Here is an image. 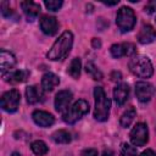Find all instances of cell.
<instances>
[{"mask_svg":"<svg viewBox=\"0 0 156 156\" xmlns=\"http://www.w3.org/2000/svg\"><path fill=\"white\" fill-rule=\"evenodd\" d=\"M72 44H73V34L69 30L63 32L58 37V39L52 44L51 49L49 50L46 55L48 58L51 61H58V60L65 58L71 51Z\"/></svg>","mask_w":156,"mask_h":156,"instance_id":"cell-1","label":"cell"},{"mask_svg":"<svg viewBox=\"0 0 156 156\" xmlns=\"http://www.w3.org/2000/svg\"><path fill=\"white\" fill-rule=\"evenodd\" d=\"M94 98H95V108H94V118L99 122L107 121L110 116V107L111 102L106 96L104 89L101 87H96L94 89Z\"/></svg>","mask_w":156,"mask_h":156,"instance_id":"cell-2","label":"cell"},{"mask_svg":"<svg viewBox=\"0 0 156 156\" xmlns=\"http://www.w3.org/2000/svg\"><path fill=\"white\" fill-rule=\"evenodd\" d=\"M130 72L140 78H150L154 73V67L149 57L143 55H134L129 61Z\"/></svg>","mask_w":156,"mask_h":156,"instance_id":"cell-3","label":"cell"},{"mask_svg":"<svg viewBox=\"0 0 156 156\" xmlns=\"http://www.w3.org/2000/svg\"><path fill=\"white\" fill-rule=\"evenodd\" d=\"M88 112H89V104L85 100L80 99V100L73 102V105H71L68 107V110L62 113V119L67 124H74Z\"/></svg>","mask_w":156,"mask_h":156,"instance_id":"cell-4","label":"cell"},{"mask_svg":"<svg viewBox=\"0 0 156 156\" xmlns=\"http://www.w3.org/2000/svg\"><path fill=\"white\" fill-rule=\"evenodd\" d=\"M116 23H117V27L119 28V30L122 33L130 32L135 26L134 11L127 6L121 7L117 12V16H116Z\"/></svg>","mask_w":156,"mask_h":156,"instance_id":"cell-5","label":"cell"},{"mask_svg":"<svg viewBox=\"0 0 156 156\" xmlns=\"http://www.w3.org/2000/svg\"><path fill=\"white\" fill-rule=\"evenodd\" d=\"M20 101H21L20 91L16 89H11L1 96V108L6 112L12 113V112L17 111Z\"/></svg>","mask_w":156,"mask_h":156,"instance_id":"cell-6","label":"cell"},{"mask_svg":"<svg viewBox=\"0 0 156 156\" xmlns=\"http://www.w3.org/2000/svg\"><path fill=\"white\" fill-rule=\"evenodd\" d=\"M130 141L134 146H143L149 140V130L145 123H136L130 132Z\"/></svg>","mask_w":156,"mask_h":156,"instance_id":"cell-7","label":"cell"},{"mask_svg":"<svg viewBox=\"0 0 156 156\" xmlns=\"http://www.w3.org/2000/svg\"><path fill=\"white\" fill-rule=\"evenodd\" d=\"M155 93V88L152 84L147 82H138L135 84V95L140 102H147L151 100Z\"/></svg>","mask_w":156,"mask_h":156,"instance_id":"cell-8","label":"cell"},{"mask_svg":"<svg viewBox=\"0 0 156 156\" xmlns=\"http://www.w3.org/2000/svg\"><path fill=\"white\" fill-rule=\"evenodd\" d=\"M39 24H40V29L44 34L46 35H54L57 32L58 28V23L56 17L54 16H49V15H43L39 20Z\"/></svg>","mask_w":156,"mask_h":156,"instance_id":"cell-9","label":"cell"},{"mask_svg":"<svg viewBox=\"0 0 156 156\" xmlns=\"http://www.w3.org/2000/svg\"><path fill=\"white\" fill-rule=\"evenodd\" d=\"M72 93L69 90H61L55 96V108L57 112H66L69 107V104L72 101Z\"/></svg>","mask_w":156,"mask_h":156,"instance_id":"cell-10","label":"cell"},{"mask_svg":"<svg viewBox=\"0 0 156 156\" xmlns=\"http://www.w3.org/2000/svg\"><path fill=\"white\" fill-rule=\"evenodd\" d=\"M32 118H33L35 124H38L39 127H43V128L50 127L55 122V118H54V116L51 113H49L46 111H41V110L34 111L32 113Z\"/></svg>","mask_w":156,"mask_h":156,"instance_id":"cell-11","label":"cell"},{"mask_svg":"<svg viewBox=\"0 0 156 156\" xmlns=\"http://www.w3.org/2000/svg\"><path fill=\"white\" fill-rule=\"evenodd\" d=\"M15 65H16L15 56L11 52L2 49L0 51V71H1V74L5 76L6 73H9Z\"/></svg>","mask_w":156,"mask_h":156,"instance_id":"cell-12","label":"cell"},{"mask_svg":"<svg viewBox=\"0 0 156 156\" xmlns=\"http://www.w3.org/2000/svg\"><path fill=\"white\" fill-rule=\"evenodd\" d=\"M136 39L140 44L145 45V44H150L156 39V30L150 24H145L141 27V29L139 30Z\"/></svg>","mask_w":156,"mask_h":156,"instance_id":"cell-13","label":"cell"},{"mask_svg":"<svg viewBox=\"0 0 156 156\" xmlns=\"http://www.w3.org/2000/svg\"><path fill=\"white\" fill-rule=\"evenodd\" d=\"M21 7H22L23 13L26 15L28 22L34 21L40 12V5L34 2V1H29V0L23 1V2H21Z\"/></svg>","mask_w":156,"mask_h":156,"instance_id":"cell-14","label":"cell"},{"mask_svg":"<svg viewBox=\"0 0 156 156\" xmlns=\"http://www.w3.org/2000/svg\"><path fill=\"white\" fill-rule=\"evenodd\" d=\"M128 96H129V85L127 83H121L116 85V88L113 89V98L118 106L124 105L126 101L128 100Z\"/></svg>","mask_w":156,"mask_h":156,"instance_id":"cell-15","label":"cell"},{"mask_svg":"<svg viewBox=\"0 0 156 156\" xmlns=\"http://www.w3.org/2000/svg\"><path fill=\"white\" fill-rule=\"evenodd\" d=\"M60 84V78L55 74V73H51V72H48L43 76L41 78V88L43 90L45 91H51L54 90L57 85Z\"/></svg>","mask_w":156,"mask_h":156,"instance_id":"cell-16","label":"cell"},{"mask_svg":"<svg viewBox=\"0 0 156 156\" xmlns=\"http://www.w3.org/2000/svg\"><path fill=\"white\" fill-rule=\"evenodd\" d=\"M26 98H27V102L28 104H37L39 101L44 100V94L43 90L39 89L35 85H29L26 88Z\"/></svg>","mask_w":156,"mask_h":156,"instance_id":"cell-17","label":"cell"},{"mask_svg":"<svg viewBox=\"0 0 156 156\" xmlns=\"http://www.w3.org/2000/svg\"><path fill=\"white\" fill-rule=\"evenodd\" d=\"M28 71H23V69H17V71H10L9 73H6L5 76H2L5 78L6 82L9 83H22L27 79L28 77Z\"/></svg>","mask_w":156,"mask_h":156,"instance_id":"cell-18","label":"cell"},{"mask_svg":"<svg viewBox=\"0 0 156 156\" xmlns=\"http://www.w3.org/2000/svg\"><path fill=\"white\" fill-rule=\"evenodd\" d=\"M135 116H136V111H135L134 107H129V108H127V110L123 112V115L121 116V119H119L121 126H122L123 128L129 127V126L132 124V122L134 121Z\"/></svg>","mask_w":156,"mask_h":156,"instance_id":"cell-19","label":"cell"},{"mask_svg":"<svg viewBox=\"0 0 156 156\" xmlns=\"http://www.w3.org/2000/svg\"><path fill=\"white\" fill-rule=\"evenodd\" d=\"M80 68H82V62H80V58L74 57V58L71 61L69 66H68L67 73H68V74H69L72 78L77 79V78L80 76Z\"/></svg>","mask_w":156,"mask_h":156,"instance_id":"cell-20","label":"cell"},{"mask_svg":"<svg viewBox=\"0 0 156 156\" xmlns=\"http://www.w3.org/2000/svg\"><path fill=\"white\" fill-rule=\"evenodd\" d=\"M51 138L56 144H68L71 141V134L67 130H63V129L56 130L51 135Z\"/></svg>","mask_w":156,"mask_h":156,"instance_id":"cell-21","label":"cell"},{"mask_svg":"<svg viewBox=\"0 0 156 156\" xmlns=\"http://www.w3.org/2000/svg\"><path fill=\"white\" fill-rule=\"evenodd\" d=\"M30 149H32V151H33L35 155H38V156H44V155H46L48 151H49L48 145H46L43 140H35V141H33L32 145H30Z\"/></svg>","mask_w":156,"mask_h":156,"instance_id":"cell-22","label":"cell"},{"mask_svg":"<svg viewBox=\"0 0 156 156\" xmlns=\"http://www.w3.org/2000/svg\"><path fill=\"white\" fill-rule=\"evenodd\" d=\"M85 71H87V73H89L91 77H93V79H95V80H100V79H102V73H101V71L93 63V62H87V65H85Z\"/></svg>","mask_w":156,"mask_h":156,"instance_id":"cell-23","label":"cell"},{"mask_svg":"<svg viewBox=\"0 0 156 156\" xmlns=\"http://www.w3.org/2000/svg\"><path fill=\"white\" fill-rule=\"evenodd\" d=\"M111 51V55L115 57V58H119L122 56H126V51H124V46L123 44H113L110 49Z\"/></svg>","mask_w":156,"mask_h":156,"instance_id":"cell-24","label":"cell"},{"mask_svg":"<svg viewBox=\"0 0 156 156\" xmlns=\"http://www.w3.org/2000/svg\"><path fill=\"white\" fill-rule=\"evenodd\" d=\"M121 156H136V149L127 143H123L121 146Z\"/></svg>","mask_w":156,"mask_h":156,"instance_id":"cell-25","label":"cell"},{"mask_svg":"<svg viewBox=\"0 0 156 156\" xmlns=\"http://www.w3.org/2000/svg\"><path fill=\"white\" fill-rule=\"evenodd\" d=\"M44 4H45V6H46L48 10H50V11H57L62 6L63 2L61 0H49V1L46 0Z\"/></svg>","mask_w":156,"mask_h":156,"instance_id":"cell-26","label":"cell"},{"mask_svg":"<svg viewBox=\"0 0 156 156\" xmlns=\"http://www.w3.org/2000/svg\"><path fill=\"white\" fill-rule=\"evenodd\" d=\"M145 12L146 13H149V15H151V13H154L155 11H156V0H152V1H149L146 5H145Z\"/></svg>","mask_w":156,"mask_h":156,"instance_id":"cell-27","label":"cell"},{"mask_svg":"<svg viewBox=\"0 0 156 156\" xmlns=\"http://www.w3.org/2000/svg\"><path fill=\"white\" fill-rule=\"evenodd\" d=\"M1 15H2L4 17H6V18H10V17L13 15V11H12L10 7H6V4L2 2V4H1Z\"/></svg>","mask_w":156,"mask_h":156,"instance_id":"cell-28","label":"cell"},{"mask_svg":"<svg viewBox=\"0 0 156 156\" xmlns=\"http://www.w3.org/2000/svg\"><path fill=\"white\" fill-rule=\"evenodd\" d=\"M80 156H98V150L95 149H85Z\"/></svg>","mask_w":156,"mask_h":156,"instance_id":"cell-29","label":"cell"},{"mask_svg":"<svg viewBox=\"0 0 156 156\" xmlns=\"http://www.w3.org/2000/svg\"><path fill=\"white\" fill-rule=\"evenodd\" d=\"M140 156H156V154H155L154 150H151V149H146V150H144V151L140 154Z\"/></svg>","mask_w":156,"mask_h":156,"instance_id":"cell-30","label":"cell"},{"mask_svg":"<svg viewBox=\"0 0 156 156\" xmlns=\"http://www.w3.org/2000/svg\"><path fill=\"white\" fill-rule=\"evenodd\" d=\"M91 44H93V48H95V49H99V48L101 46V41H100L99 39H96V38H94V39H93Z\"/></svg>","mask_w":156,"mask_h":156,"instance_id":"cell-31","label":"cell"},{"mask_svg":"<svg viewBox=\"0 0 156 156\" xmlns=\"http://www.w3.org/2000/svg\"><path fill=\"white\" fill-rule=\"evenodd\" d=\"M102 156H113V154H112L111 150H105V151L102 152Z\"/></svg>","mask_w":156,"mask_h":156,"instance_id":"cell-32","label":"cell"},{"mask_svg":"<svg viewBox=\"0 0 156 156\" xmlns=\"http://www.w3.org/2000/svg\"><path fill=\"white\" fill-rule=\"evenodd\" d=\"M104 4H105V5H108V6H113V5H117V4H118V0L112 1V2H107V1H105Z\"/></svg>","mask_w":156,"mask_h":156,"instance_id":"cell-33","label":"cell"},{"mask_svg":"<svg viewBox=\"0 0 156 156\" xmlns=\"http://www.w3.org/2000/svg\"><path fill=\"white\" fill-rule=\"evenodd\" d=\"M12 156H21V155H20L18 152H13V154H12Z\"/></svg>","mask_w":156,"mask_h":156,"instance_id":"cell-34","label":"cell"}]
</instances>
